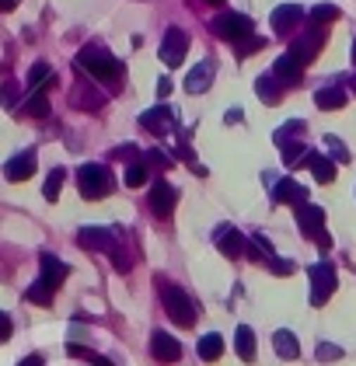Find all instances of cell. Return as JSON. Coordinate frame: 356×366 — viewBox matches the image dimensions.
<instances>
[{"label": "cell", "mask_w": 356, "mask_h": 366, "mask_svg": "<svg viewBox=\"0 0 356 366\" xmlns=\"http://www.w3.org/2000/svg\"><path fill=\"white\" fill-rule=\"evenodd\" d=\"M77 67L88 74V77H94L98 84H105V88H119L122 84V63L108 53V49H101V46H88V49H81L77 53Z\"/></svg>", "instance_id": "obj_1"}, {"label": "cell", "mask_w": 356, "mask_h": 366, "mask_svg": "<svg viewBox=\"0 0 356 366\" xmlns=\"http://www.w3.org/2000/svg\"><path fill=\"white\" fill-rule=\"evenodd\" d=\"M39 262H42V275L35 279V286H32L25 296H28L32 303H53V296H56L60 282L67 279V273H70V269H67V266H63L56 255H49V251H46Z\"/></svg>", "instance_id": "obj_2"}, {"label": "cell", "mask_w": 356, "mask_h": 366, "mask_svg": "<svg viewBox=\"0 0 356 366\" xmlns=\"http://www.w3.org/2000/svg\"><path fill=\"white\" fill-rule=\"evenodd\" d=\"M161 282V300H165V311H168V318L182 325V328H192L196 325V318H199V307H196V300L175 286V282H168V279H158Z\"/></svg>", "instance_id": "obj_3"}, {"label": "cell", "mask_w": 356, "mask_h": 366, "mask_svg": "<svg viewBox=\"0 0 356 366\" xmlns=\"http://www.w3.org/2000/svg\"><path fill=\"white\" fill-rule=\"evenodd\" d=\"M297 227H300L304 237H314L322 251H329L332 241H329V234H325V209H322V206H311V202L297 206Z\"/></svg>", "instance_id": "obj_4"}, {"label": "cell", "mask_w": 356, "mask_h": 366, "mask_svg": "<svg viewBox=\"0 0 356 366\" xmlns=\"http://www.w3.org/2000/svg\"><path fill=\"white\" fill-rule=\"evenodd\" d=\"M213 35L217 39H227V42H241L245 35H252V18L248 14H238V11H224L210 21Z\"/></svg>", "instance_id": "obj_5"}, {"label": "cell", "mask_w": 356, "mask_h": 366, "mask_svg": "<svg viewBox=\"0 0 356 366\" xmlns=\"http://www.w3.org/2000/svg\"><path fill=\"white\" fill-rule=\"evenodd\" d=\"M77 188H81L84 199H101V195H108V192L115 188V182H112L108 168H101V164H84V168L77 171Z\"/></svg>", "instance_id": "obj_6"}, {"label": "cell", "mask_w": 356, "mask_h": 366, "mask_svg": "<svg viewBox=\"0 0 356 366\" xmlns=\"http://www.w3.org/2000/svg\"><path fill=\"white\" fill-rule=\"evenodd\" d=\"M213 244L220 248V255H227V259H245V251H252V237H245L238 227H231V223H220L217 230H213Z\"/></svg>", "instance_id": "obj_7"}, {"label": "cell", "mask_w": 356, "mask_h": 366, "mask_svg": "<svg viewBox=\"0 0 356 366\" xmlns=\"http://www.w3.org/2000/svg\"><path fill=\"white\" fill-rule=\"evenodd\" d=\"M307 275H311V303L322 307L336 293V269H332V262H318L307 269Z\"/></svg>", "instance_id": "obj_8"}, {"label": "cell", "mask_w": 356, "mask_h": 366, "mask_svg": "<svg viewBox=\"0 0 356 366\" xmlns=\"http://www.w3.org/2000/svg\"><path fill=\"white\" fill-rule=\"evenodd\" d=\"M322 46H325V32H322V25H311V28H307V32H304V35L290 46V56H297V60L307 67V63L318 56V49H322Z\"/></svg>", "instance_id": "obj_9"}, {"label": "cell", "mask_w": 356, "mask_h": 366, "mask_svg": "<svg viewBox=\"0 0 356 366\" xmlns=\"http://www.w3.org/2000/svg\"><path fill=\"white\" fill-rule=\"evenodd\" d=\"M140 126L151 129L154 136H168V133H175L178 119H175V112H172L168 105H158V108H151V112L140 115Z\"/></svg>", "instance_id": "obj_10"}, {"label": "cell", "mask_w": 356, "mask_h": 366, "mask_svg": "<svg viewBox=\"0 0 356 366\" xmlns=\"http://www.w3.org/2000/svg\"><path fill=\"white\" fill-rule=\"evenodd\" d=\"M185 49H189L185 32H182V28H168L165 39H161V60H165V67H182Z\"/></svg>", "instance_id": "obj_11"}, {"label": "cell", "mask_w": 356, "mask_h": 366, "mask_svg": "<svg viewBox=\"0 0 356 366\" xmlns=\"http://www.w3.org/2000/svg\"><path fill=\"white\" fill-rule=\"evenodd\" d=\"M269 21H272V32H276V35H290V32L304 21V7H300V4H279Z\"/></svg>", "instance_id": "obj_12"}, {"label": "cell", "mask_w": 356, "mask_h": 366, "mask_svg": "<svg viewBox=\"0 0 356 366\" xmlns=\"http://www.w3.org/2000/svg\"><path fill=\"white\" fill-rule=\"evenodd\" d=\"M272 202H283V206H304L307 202V188L293 178H279L272 185Z\"/></svg>", "instance_id": "obj_13"}, {"label": "cell", "mask_w": 356, "mask_h": 366, "mask_svg": "<svg viewBox=\"0 0 356 366\" xmlns=\"http://www.w3.org/2000/svg\"><path fill=\"white\" fill-rule=\"evenodd\" d=\"M151 356H154L158 363H178V360H182V346H178V339H172V335L154 332V335H151Z\"/></svg>", "instance_id": "obj_14"}, {"label": "cell", "mask_w": 356, "mask_h": 366, "mask_svg": "<svg viewBox=\"0 0 356 366\" xmlns=\"http://www.w3.org/2000/svg\"><path fill=\"white\" fill-rule=\"evenodd\" d=\"M175 199H178V192H175V185H168V182H158L154 188H151V209H154V216H172L175 213Z\"/></svg>", "instance_id": "obj_15"}, {"label": "cell", "mask_w": 356, "mask_h": 366, "mask_svg": "<svg viewBox=\"0 0 356 366\" xmlns=\"http://www.w3.org/2000/svg\"><path fill=\"white\" fill-rule=\"evenodd\" d=\"M213 60H203V63H196L192 70H189V77H185V91L189 94H203L210 91V84H213Z\"/></svg>", "instance_id": "obj_16"}, {"label": "cell", "mask_w": 356, "mask_h": 366, "mask_svg": "<svg viewBox=\"0 0 356 366\" xmlns=\"http://www.w3.org/2000/svg\"><path fill=\"white\" fill-rule=\"evenodd\" d=\"M77 244L88 251H108L112 248V230L108 227H81L77 230Z\"/></svg>", "instance_id": "obj_17"}, {"label": "cell", "mask_w": 356, "mask_h": 366, "mask_svg": "<svg viewBox=\"0 0 356 366\" xmlns=\"http://www.w3.org/2000/svg\"><path fill=\"white\" fill-rule=\"evenodd\" d=\"M32 171H35V154L32 150H25V154H18L4 164L7 182H25V178H32Z\"/></svg>", "instance_id": "obj_18"}, {"label": "cell", "mask_w": 356, "mask_h": 366, "mask_svg": "<svg viewBox=\"0 0 356 366\" xmlns=\"http://www.w3.org/2000/svg\"><path fill=\"white\" fill-rule=\"evenodd\" d=\"M272 74L279 77V84H297V81H300V74H304V63H300L297 56L283 53V56L272 63Z\"/></svg>", "instance_id": "obj_19"}, {"label": "cell", "mask_w": 356, "mask_h": 366, "mask_svg": "<svg viewBox=\"0 0 356 366\" xmlns=\"http://www.w3.org/2000/svg\"><path fill=\"white\" fill-rule=\"evenodd\" d=\"M314 105H318V108H325V112H336V108H343V105H346V91H343L339 84L318 88V91H314Z\"/></svg>", "instance_id": "obj_20"}, {"label": "cell", "mask_w": 356, "mask_h": 366, "mask_svg": "<svg viewBox=\"0 0 356 366\" xmlns=\"http://www.w3.org/2000/svg\"><path fill=\"white\" fill-rule=\"evenodd\" d=\"M272 346H276V353H279L283 360H297V356H300V342H297V335L286 332V328H279V332L272 335Z\"/></svg>", "instance_id": "obj_21"}, {"label": "cell", "mask_w": 356, "mask_h": 366, "mask_svg": "<svg viewBox=\"0 0 356 366\" xmlns=\"http://www.w3.org/2000/svg\"><path fill=\"white\" fill-rule=\"evenodd\" d=\"M199 360H206V363H213V360H220L224 356V339L217 335V332H210V335H203L199 339Z\"/></svg>", "instance_id": "obj_22"}, {"label": "cell", "mask_w": 356, "mask_h": 366, "mask_svg": "<svg viewBox=\"0 0 356 366\" xmlns=\"http://www.w3.org/2000/svg\"><path fill=\"white\" fill-rule=\"evenodd\" d=\"M307 168L314 171V178L322 185H329L336 178V161H329V157H322V154H307Z\"/></svg>", "instance_id": "obj_23"}, {"label": "cell", "mask_w": 356, "mask_h": 366, "mask_svg": "<svg viewBox=\"0 0 356 366\" xmlns=\"http://www.w3.org/2000/svg\"><path fill=\"white\" fill-rule=\"evenodd\" d=\"M255 91H259V98H262L266 105H276V101H279V77H276V74H262V77L255 81Z\"/></svg>", "instance_id": "obj_24"}, {"label": "cell", "mask_w": 356, "mask_h": 366, "mask_svg": "<svg viewBox=\"0 0 356 366\" xmlns=\"http://www.w3.org/2000/svg\"><path fill=\"white\" fill-rule=\"evenodd\" d=\"M336 18H339V7H336V4H318V7L307 11V21H311V25H322V28L332 25Z\"/></svg>", "instance_id": "obj_25"}, {"label": "cell", "mask_w": 356, "mask_h": 366, "mask_svg": "<svg viewBox=\"0 0 356 366\" xmlns=\"http://www.w3.org/2000/svg\"><path fill=\"white\" fill-rule=\"evenodd\" d=\"M238 356L241 360H255V332L248 325L238 328Z\"/></svg>", "instance_id": "obj_26"}, {"label": "cell", "mask_w": 356, "mask_h": 366, "mask_svg": "<svg viewBox=\"0 0 356 366\" xmlns=\"http://www.w3.org/2000/svg\"><path fill=\"white\" fill-rule=\"evenodd\" d=\"M49 81H53V67H49V63H35V67L28 70V88H32V91L46 88Z\"/></svg>", "instance_id": "obj_27"}, {"label": "cell", "mask_w": 356, "mask_h": 366, "mask_svg": "<svg viewBox=\"0 0 356 366\" xmlns=\"http://www.w3.org/2000/svg\"><path fill=\"white\" fill-rule=\"evenodd\" d=\"M25 115H35V119L49 115V101H46V91H42V88H39V91H32V98L25 101Z\"/></svg>", "instance_id": "obj_28"}, {"label": "cell", "mask_w": 356, "mask_h": 366, "mask_svg": "<svg viewBox=\"0 0 356 366\" xmlns=\"http://www.w3.org/2000/svg\"><path fill=\"white\" fill-rule=\"evenodd\" d=\"M63 178H67V171H63V168H53V171H49V178H46V185H42V195H46V199H60Z\"/></svg>", "instance_id": "obj_29"}, {"label": "cell", "mask_w": 356, "mask_h": 366, "mask_svg": "<svg viewBox=\"0 0 356 366\" xmlns=\"http://www.w3.org/2000/svg\"><path fill=\"white\" fill-rule=\"evenodd\" d=\"M67 353L70 356H77V360H88V363H94V366H115L112 360H105V356H98V353H91V349H84V346H67Z\"/></svg>", "instance_id": "obj_30"}, {"label": "cell", "mask_w": 356, "mask_h": 366, "mask_svg": "<svg viewBox=\"0 0 356 366\" xmlns=\"http://www.w3.org/2000/svg\"><path fill=\"white\" fill-rule=\"evenodd\" d=\"M144 182H147V164L133 161V164L126 168V185H129V188H140Z\"/></svg>", "instance_id": "obj_31"}, {"label": "cell", "mask_w": 356, "mask_h": 366, "mask_svg": "<svg viewBox=\"0 0 356 366\" xmlns=\"http://www.w3.org/2000/svg\"><path fill=\"white\" fill-rule=\"evenodd\" d=\"M279 147H283V161L286 164H297V157H304V143H297V140H283Z\"/></svg>", "instance_id": "obj_32"}, {"label": "cell", "mask_w": 356, "mask_h": 366, "mask_svg": "<svg viewBox=\"0 0 356 366\" xmlns=\"http://www.w3.org/2000/svg\"><path fill=\"white\" fill-rule=\"evenodd\" d=\"M325 143H329V154H332L339 164H346V161H350V150L343 147V140H339V136H325Z\"/></svg>", "instance_id": "obj_33"}, {"label": "cell", "mask_w": 356, "mask_h": 366, "mask_svg": "<svg viewBox=\"0 0 356 366\" xmlns=\"http://www.w3.org/2000/svg\"><path fill=\"white\" fill-rule=\"evenodd\" d=\"M238 46V56H248V53H259L262 49V39H255V35H245L241 42H234Z\"/></svg>", "instance_id": "obj_34"}, {"label": "cell", "mask_w": 356, "mask_h": 366, "mask_svg": "<svg viewBox=\"0 0 356 366\" xmlns=\"http://www.w3.org/2000/svg\"><path fill=\"white\" fill-rule=\"evenodd\" d=\"M339 356H343V349H339V346H332V342H322V346H318V360H322V363L339 360Z\"/></svg>", "instance_id": "obj_35"}, {"label": "cell", "mask_w": 356, "mask_h": 366, "mask_svg": "<svg viewBox=\"0 0 356 366\" xmlns=\"http://www.w3.org/2000/svg\"><path fill=\"white\" fill-rule=\"evenodd\" d=\"M269 269H272V273H279V275H290V273H293V262H286V259H276V255H272V259H269Z\"/></svg>", "instance_id": "obj_36"}, {"label": "cell", "mask_w": 356, "mask_h": 366, "mask_svg": "<svg viewBox=\"0 0 356 366\" xmlns=\"http://www.w3.org/2000/svg\"><path fill=\"white\" fill-rule=\"evenodd\" d=\"M147 164H154V168H168L172 157H168L165 150H151V154H147Z\"/></svg>", "instance_id": "obj_37"}, {"label": "cell", "mask_w": 356, "mask_h": 366, "mask_svg": "<svg viewBox=\"0 0 356 366\" xmlns=\"http://www.w3.org/2000/svg\"><path fill=\"white\" fill-rule=\"evenodd\" d=\"M252 244H255V248L262 251V259H272V255H276V251H272V244H269L262 234H252Z\"/></svg>", "instance_id": "obj_38"}, {"label": "cell", "mask_w": 356, "mask_h": 366, "mask_svg": "<svg viewBox=\"0 0 356 366\" xmlns=\"http://www.w3.org/2000/svg\"><path fill=\"white\" fill-rule=\"evenodd\" d=\"M112 262H115V269H119V273H129V259H126V251H122V248H115V251H112Z\"/></svg>", "instance_id": "obj_39"}, {"label": "cell", "mask_w": 356, "mask_h": 366, "mask_svg": "<svg viewBox=\"0 0 356 366\" xmlns=\"http://www.w3.org/2000/svg\"><path fill=\"white\" fill-rule=\"evenodd\" d=\"M7 335H11V318H7V314H0V342H4Z\"/></svg>", "instance_id": "obj_40"}, {"label": "cell", "mask_w": 356, "mask_h": 366, "mask_svg": "<svg viewBox=\"0 0 356 366\" xmlns=\"http://www.w3.org/2000/svg\"><path fill=\"white\" fill-rule=\"evenodd\" d=\"M158 94H161V98H168V94H172V81H168V77L158 84Z\"/></svg>", "instance_id": "obj_41"}, {"label": "cell", "mask_w": 356, "mask_h": 366, "mask_svg": "<svg viewBox=\"0 0 356 366\" xmlns=\"http://www.w3.org/2000/svg\"><path fill=\"white\" fill-rule=\"evenodd\" d=\"M21 366H42V360L39 356H28V360H21Z\"/></svg>", "instance_id": "obj_42"}, {"label": "cell", "mask_w": 356, "mask_h": 366, "mask_svg": "<svg viewBox=\"0 0 356 366\" xmlns=\"http://www.w3.org/2000/svg\"><path fill=\"white\" fill-rule=\"evenodd\" d=\"M11 7H18V0H0V11H11Z\"/></svg>", "instance_id": "obj_43"}, {"label": "cell", "mask_w": 356, "mask_h": 366, "mask_svg": "<svg viewBox=\"0 0 356 366\" xmlns=\"http://www.w3.org/2000/svg\"><path fill=\"white\" fill-rule=\"evenodd\" d=\"M206 4H227V0H206Z\"/></svg>", "instance_id": "obj_44"}, {"label": "cell", "mask_w": 356, "mask_h": 366, "mask_svg": "<svg viewBox=\"0 0 356 366\" xmlns=\"http://www.w3.org/2000/svg\"><path fill=\"white\" fill-rule=\"evenodd\" d=\"M353 60H356V42H353Z\"/></svg>", "instance_id": "obj_45"}, {"label": "cell", "mask_w": 356, "mask_h": 366, "mask_svg": "<svg viewBox=\"0 0 356 366\" xmlns=\"http://www.w3.org/2000/svg\"><path fill=\"white\" fill-rule=\"evenodd\" d=\"M353 91H356V77H353Z\"/></svg>", "instance_id": "obj_46"}]
</instances>
